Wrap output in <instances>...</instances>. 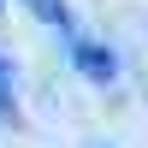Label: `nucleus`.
<instances>
[{"instance_id":"nucleus-1","label":"nucleus","mask_w":148,"mask_h":148,"mask_svg":"<svg viewBox=\"0 0 148 148\" xmlns=\"http://www.w3.org/2000/svg\"><path fill=\"white\" fill-rule=\"evenodd\" d=\"M65 59H71L89 83H113V77H119V59L107 53L95 36H77V30H71V36H65Z\"/></svg>"},{"instance_id":"nucleus-2","label":"nucleus","mask_w":148,"mask_h":148,"mask_svg":"<svg viewBox=\"0 0 148 148\" xmlns=\"http://www.w3.org/2000/svg\"><path fill=\"white\" fill-rule=\"evenodd\" d=\"M24 6H30L42 24H53L59 36H71V6H65V0H24Z\"/></svg>"},{"instance_id":"nucleus-3","label":"nucleus","mask_w":148,"mask_h":148,"mask_svg":"<svg viewBox=\"0 0 148 148\" xmlns=\"http://www.w3.org/2000/svg\"><path fill=\"white\" fill-rule=\"evenodd\" d=\"M18 113V77H12V59H0V119Z\"/></svg>"},{"instance_id":"nucleus-4","label":"nucleus","mask_w":148,"mask_h":148,"mask_svg":"<svg viewBox=\"0 0 148 148\" xmlns=\"http://www.w3.org/2000/svg\"><path fill=\"white\" fill-rule=\"evenodd\" d=\"M0 6H6V0H0Z\"/></svg>"}]
</instances>
